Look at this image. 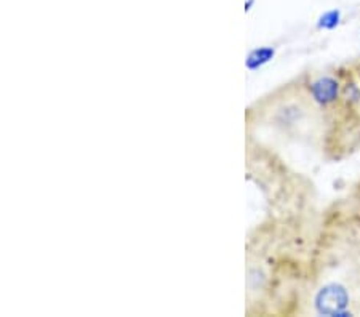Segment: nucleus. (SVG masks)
<instances>
[{"instance_id": "1", "label": "nucleus", "mask_w": 360, "mask_h": 317, "mask_svg": "<svg viewBox=\"0 0 360 317\" xmlns=\"http://www.w3.org/2000/svg\"><path fill=\"white\" fill-rule=\"evenodd\" d=\"M312 303H314L316 313L322 316L345 317L354 314L349 309V290L340 282H328V284L322 285L316 292Z\"/></svg>"}, {"instance_id": "2", "label": "nucleus", "mask_w": 360, "mask_h": 317, "mask_svg": "<svg viewBox=\"0 0 360 317\" xmlns=\"http://www.w3.org/2000/svg\"><path fill=\"white\" fill-rule=\"evenodd\" d=\"M309 95L319 106L328 108L340 100L341 85L332 76H321L309 84Z\"/></svg>"}, {"instance_id": "3", "label": "nucleus", "mask_w": 360, "mask_h": 317, "mask_svg": "<svg viewBox=\"0 0 360 317\" xmlns=\"http://www.w3.org/2000/svg\"><path fill=\"white\" fill-rule=\"evenodd\" d=\"M272 56H274V50L272 48L253 50L247 58V67L250 69V71H255V69L261 67L263 65H266L269 60H272Z\"/></svg>"}, {"instance_id": "4", "label": "nucleus", "mask_w": 360, "mask_h": 317, "mask_svg": "<svg viewBox=\"0 0 360 317\" xmlns=\"http://www.w3.org/2000/svg\"><path fill=\"white\" fill-rule=\"evenodd\" d=\"M341 18V13L340 10H330L327 13H323L321 16V20H319V27L321 29H335L338 26Z\"/></svg>"}, {"instance_id": "5", "label": "nucleus", "mask_w": 360, "mask_h": 317, "mask_svg": "<svg viewBox=\"0 0 360 317\" xmlns=\"http://www.w3.org/2000/svg\"><path fill=\"white\" fill-rule=\"evenodd\" d=\"M245 10H250V2H245Z\"/></svg>"}]
</instances>
